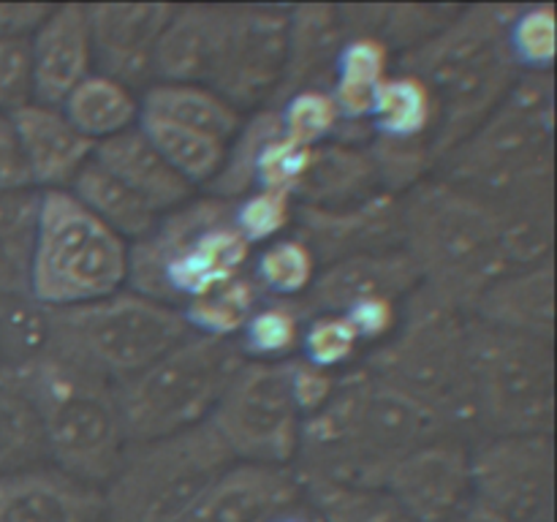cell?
<instances>
[{"label":"cell","instance_id":"6da1fadb","mask_svg":"<svg viewBox=\"0 0 557 522\" xmlns=\"http://www.w3.org/2000/svg\"><path fill=\"white\" fill-rule=\"evenodd\" d=\"M444 435L435 413L357 362L343 370L330 400L302 419L292 468L299 482L384 489L403 457Z\"/></svg>","mask_w":557,"mask_h":522},{"label":"cell","instance_id":"7a4b0ae2","mask_svg":"<svg viewBox=\"0 0 557 522\" xmlns=\"http://www.w3.org/2000/svg\"><path fill=\"white\" fill-rule=\"evenodd\" d=\"M517 9L520 5H462L444 30L395 58V69L424 82L438 109L435 163L471 136L515 87L520 69L509 52L506 30Z\"/></svg>","mask_w":557,"mask_h":522},{"label":"cell","instance_id":"3957f363","mask_svg":"<svg viewBox=\"0 0 557 522\" xmlns=\"http://www.w3.org/2000/svg\"><path fill=\"white\" fill-rule=\"evenodd\" d=\"M433 174L493 207L555 194L553 74L517 76L504 101Z\"/></svg>","mask_w":557,"mask_h":522},{"label":"cell","instance_id":"277c9868","mask_svg":"<svg viewBox=\"0 0 557 522\" xmlns=\"http://www.w3.org/2000/svg\"><path fill=\"white\" fill-rule=\"evenodd\" d=\"M471 319L430 288L417 286L400 304L395 332L359 359L368 373L395 386L441 419L446 433L473 440Z\"/></svg>","mask_w":557,"mask_h":522},{"label":"cell","instance_id":"5b68a950","mask_svg":"<svg viewBox=\"0 0 557 522\" xmlns=\"http://www.w3.org/2000/svg\"><path fill=\"white\" fill-rule=\"evenodd\" d=\"M400 228L419 286L466 313L509 272L498 210L435 174L400 196Z\"/></svg>","mask_w":557,"mask_h":522},{"label":"cell","instance_id":"8992f818","mask_svg":"<svg viewBox=\"0 0 557 522\" xmlns=\"http://www.w3.org/2000/svg\"><path fill=\"white\" fill-rule=\"evenodd\" d=\"M253 248L234 223L232 201L194 196L163 212L128 250V288L172 308L248 272Z\"/></svg>","mask_w":557,"mask_h":522},{"label":"cell","instance_id":"52a82bcc","mask_svg":"<svg viewBox=\"0 0 557 522\" xmlns=\"http://www.w3.org/2000/svg\"><path fill=\"white\" fill-rule=\"evenodd\" d=\"M14 368L36 408L49 465L103 487L128 446L114 384L49 348Z\"/></svg>","mask_w":557,"mask_h":522},{"label":"cell","instance_id":"ba28073f","mask_svg":"<svg viewBox=\"0 0 557 522\" xmlns=\"http://www.w3.org/2000/svg\"><path fill=\"white\" fill-rule=\"evenodd\" d=\"M128 250L71 190H38L27 297L47 310L109 297L128 286Z\"/></svg>","mask_w":557,"mask_h":522},{"label":"cell","instance_id":"9c48e42d","mask_svg":"<svg viewBox=\"0 0 557 522\" xmlns=\"http://www.w3.org/2000/svg\"><path fill=\"white\" fill-rule=\"evenodd\" d=\"M194 335L183 310L131 288L96 302L47 310L49 351L82 364L109 384L131 378Z\"/></svg>","mask_w":557,"mask_h":522},{"label":"cell","instance_id":"30bf717a","mask_svg":"<svg viewBox=\"0 0 557 522\" xmlns=\"http://www.w3.org/2000/svg\"><path fill=\"white\" fill-rule=\"evenodd\" d=\"M234 462L210 422L128 444L101 487L103 522H183Z\"/></svg>","mask_w":557,"mask_h":522},{"label":"cell","instance_id":"8fae6325","mask_svg":"<svg viewBox=\"0 0 557 522\" xmlns=\"http://www.w3.org/2000/svg\"><path fill=\"white\" fill-rule=\"evenodd\" d=\"M243 362L237 340L194 332L145 370L114 384L128 444L205 424Z\"/></svg>","mask_w":557,"mask_h":522},{"label":"cell","instance_id":"7c38bea8","mask_svg":"<svg viewBox=\"0 0 557 522\" xmlns=\"http://www.w3.org/2000/svg\"><path fill=\"white\" fill-rule=\"evenodd\" d=\"M468 357L479 438L553 435L555 343L511 335L471 319Z\"/></svg>","mask_w":557,"mask_h":522},{"label":"cell","instance_id":"4fadbf2b","mask_svg":"<svg viewBox=\"0 0 557 522\" xmlns=\"http://www.w3.org/2000/svg\"><path fill=\"white\" fill-rule=\"evenodd\" d=\"M207 422L234 460L294 465L302 411L292 389V362L245 359Z\"/></svg>","mask_w":557,"mask_h":522},{"label":"cell","instance_id":"5bb4252c","mask_svg":"<svg viewBox=\"0 0 557 522\" xmlns=\"http://www.w3.org/2000/svg\"><path fill=\"white\" fill-rule=\"evenodd\" d=\"M288 5H221L207 87L237 112L272 107L286 69Z\"/></svg>","mask_w":557,"mask_h":522},{"label":"cell","instance_id":"9a60e30c","mask_svg":"<svg viewBox=\"0 0 557 522\" xmlns=\"http://www.w3.org/2000/svg\"><path fill=\"white\" fill-rule=\"evenodd\" d=\"M473 498L511 522H555L553 435H498L471 444Z\"/></svg>","mask_w":557,"mask_h":522},{"label":"cell","instance_id":"2e32d148","mask_svg":"<svg viewBox=\"0 0 557 522\" xmlns=\"http://www.w3.org/2000/svg\"><path fill=\"white\" fill-rule=\"evenodd\" d=\"M386 493L411 522H451L473 500L471 444L444 435L392 468Z\"/></svg>","mask_w":557,"mask_h":522},{"label":"cell","instance_id":"e0dca14e","mask_svg":"<svg viewBox=\"0 0 557 522\" xmlns=\"http://www.w3.org/2000/svg\"><path fill=\"white\" fill-rule=\"evenodd\" d=\"M172 3H90L92 69L128 90L152 85V58L158 38L172 20Z\"/></svg>","mask_w":557,"mask_h":522},{"label":"cell","instance_id":"ac0fdd59","mask_svg":"<svg viewBox=\"0 0 557 522\" xmlns=\"http://www.w3.org/2000/svg\"><path fill=\"white\" fill-rule=\"evenodd\" d=\"M292 232L308 243L319 266L359 253L403 248L400 196L373 194L368 199L335 210L297 207Z\"/></svg>","mask_w":557,"mask_h":522},{"label":"cell","instance_id":"d6986e66","mask_svg":"<svg viewBox=\"0 0 557 522\" xmlns=\"http://www.w3.org/2000/svg\"><path fill=\"white\" fill-rule=\"evenodd\" d=\"M305 504L292 465L234 462L196 500L183 522H277Z\"/></svg>","mask_w":557,"mask_h":522},{"label":"cell","instance_id":"ffe728a7","mask_svg":"<svg viewBox=\"0 0 557 522\" xmlns=\"http://www.w3.org/2000/svg\"><path fill=\"white\" fill-rule=\"evenodd\" d=\"M419 275L413 261L403 248L381 253H359L321 266L308 294L299 302L308 313H348L359 304L397 302L400 304L413 288Z\"/></svg>","mask_w":557,"mask_h":522},{"label":"cell","instance_id":"44dd1931","mask_svg":"<svg viewBox=\"0 0 557 522\" xmlns=\"http://www.w3.org/2000/svg\"><path fill=\"white\" fill-rule=\"evenodd\" d=\"M33 101L60 107L85 76L92 74V44L85 3L52 5L30 36Z\"/></svg>","mask_w":557,"mask_h":522},{"label":"cell","instance_id":"7402d4cb","mask_svg":"<svg viewBox=\"0 0 557 522\" xmlns=\"http://www.w3.org/2000/svg\"><path fill=\"white\" fill-rule=\"evenodd\" d=\"M0 522H103L101 487L54 465L0 473Z\"/></svg>","mask_w":557,"mask_h":522},{"label":"cell","instance_id":"603a6c76","mask_svg":"<svg viewBox=\"0 0 557 522\" xmlns=\"http://www.w3.org/2000/svg\"><path fill=\"white\" fill-rule=\"evenodd\" d=\"M9 117L36 190L69 188L96 150V145L69 123L60 107L30 101Z\"/></svg>","mask_w":557,"mask_h":522},{"label":"cell","instance_id":"cb8c5ba5","mask_svg":"<svg viewBox=\"0 0 557 522\" xmlns=\"http://www.w3.org/2000/svg\"><path fill=\"white\" fill-rule=\"evenodd\" d=\"M468 315L493 330L555 343V261L506 272L473 299Z\"/></svg>","mask_w":557,"mask_h":522},{"label":"cell","instance_id":"d4e9b609","mask_svg":"<svg viewBox=\"0 0 557 522\" xmlns=\"http://www.w3.org/2000/svg\"><path fill=\"white\" fill-rule=\"evenodd\" d=\"M346 38L341 5H288L286 69H283L281 90H277L272 107H277L283 98L294 96V92L310 90V87H326L330 90L335 60Z\"/></svg>","mask_w":557,"mask_h":522},{"label":"cell","instance_id":"484cf974","mask_svg":"<svg viewBox=\"0 0 557 522\" xmlns=\"http://www.w3.org/2000/svg\"><path fill=\"white\" fill-rule=\"evenodd\" d=\"M92 158L107 172H112L125 188L145 199L158 215L194 199V185L169 166L166 158L156 150L139 125L107 141H98Z\"/></svg>","mask_w":557,"mask_h":522},{"label":"cell","instance_id":"4316f807","mask_svg":"<svg viewBox=\"0 0 557 522\" xmlns=\"http://www.w3.org/2000/svg\"><path fill=\"white\" fill-rule=\"evenodd\" d=\"M373 194H381V183L368 147L326 141L310 147L308 161L294 188V201L297 207L335 210V207L357 204Z\"/></svg>","mask_w":557,"mask_h":522},{"label":"cell","instance_id":"83f0119b","mask_svg":"<svg viewBox=\"0 0 557 522\" xmlns=\"http://www.w3.org/2000/svg\"><path fill=\"white\" fill-rule=\"evenodd\" d=\"M221 33V5H177L158 38L152 82L207 85Z\"/></svg>","mask_w":557,"mask_h":522},{"label":"cell","instance_id":"f1b7e54d","mask_svg":"<svg viewBox=\"0 0 557 522\" xmlns=\"http://www.w3.org/2000/svg\"><path fill=\"white\" fill-rule=\"evenodd\" d=\"M139 109L145 117H158L199 130L223 145L237 136L245 120L243 112H237L207 85H183V82H152L141 90Z\"/></svg>","mask_w":557,"mask_h":522},{"label":"cell","instance_id":"f546056e","mask_svg":"<svg viewBox=\"0 0 557 522\" xmlns=\"http://www.w3.org/2000/svg\"><path fill=\"white\" fill-rule=\"evenodd\" d=\"M435 125H438V109L424 82L406 71L392 69L370 109V139L430 141L433 147Z\"/></svg>","mask_w":557,"mask_h":522},{"label":"cell","instance_id":"4dcf8cb0","mask_svg":"<svg viewBox=\"0 0 557 522\" xmlns=\"http://www.w3.org/2000/svg\"><path fill=\"white\" fill-rule=\"evenodd\" d=\"M392 74V52L373 36H351L343 44L332 71L330 92L343 123L368 125L375 92Z\"/></svg>","mask_w":557,"mask_h":522},{"label":"cell","instance_id":"1f68e13d","mask_svg":"<svg viewBox=\"0 0 557 522\" xmlns=\"http://www.w3.org/2000/svg\"><path fill=\"white\" fill-rule=\"evenodd\" d=\"M69 123L92 145L139 125V96L120 82L92 71L60 103Z\"/></svg>","mask_w":557,"mask_h":522},{"label":"cell","instance_id":"d6a6232c","mask_svg":"<svg viewBox=\"0 0 557 522\" xmlns=\"http://www.w3.org/2000/svg\"><path fill=\"white\" fill-rule=\"evenodd\" d=\"M65 190H71L82 207H87L103 226L112 228L128 245L145 237L161 217L145 199H139L112 172H107L96 158L87 161V166Z\"/></svg>","mask_w":557,"mask_h":522},{"label":"cell","instance_id":"836d02e7","mask_svg":"<svg viewBox=\"0 0 557 522\" xmlns=\"http://www.w3.org/2000/svg\"><path fill=\"white\" fill-rule=\"evenodd\" d=\"M49 465L41 424L20 373L0 362V473Z\"/></svg>","mask_w":557,"mask_h":522},{"label":"cell","instance_id":"e575fe53","mask_svg":"<svg viewBox=\"0 0 557 522\" xmlns=\"http://www.w3.org/2000/svg\"><path fill=\"white\" fill-rule=\"evenodd\" d=\"M495 210L500 217V243L509 272L555 261V194L531 196Z\"/></svg>","mask_w":557,"mask_h":522},{"label":"cell","instance_id":"d590c367","mask_svg":"<svg viewBox=\"0 0 557 522\" xmlns=\"http://www.w3.org/2000/svg\"><path fill=\"white\" fill-rule=\"evenodd\" d=\"M310 313L299 299H264L234 340L250 362H292Z\"/></svg>","mask_w":557,"mask_h":522},{"label":"cell","instance_id":"8d00e7d4","mask_svg":"<svg viewBox=\"0 0 557 522\" xmlns=\"http://www.w3.org/2000/svg\"><path fill=\"white\" fill-rule=\"evenodd\" d=\"M38 190H0V297H27Z\"/></svg>","mask_w":557,"mask_h":522},{"label":"cell","instance_id":"74e56055","mask_svg":"<svg viewBox=\"0 0 557 522\" xmlns=\"http://www.w3.org/2000/svg\"><path fill=\"white\" fill-rule=\"evenodd\" d=\"M277 134H281L277 109H256L248 120H243L237 136L228 141L221 172L207 185V194L223 201H237L243 196H248L250 190H256V166H259V158L264 152V147Z\"/></svg>","mask_w":557,"mask_h":522},{"label":"cell","instance_id":"f35d334b","mask_svg":"<svg viewBox=\"0 0 557 522\" xmlns=\"http://www.w3.org/2000/svg\"><path fill=\"white\" fill-rule=\"evenodd\" d=\"M319 270L313 250L294 232L256 248L250 259V275L267 299H302Z\"/></svg>","mask_w":557,"mask_h":522},{"label":"cell","instance_id":"ab89813d","mask_svg":"<svg viewBox=\"0 0 557 522\" xmlns=\"http://www.w3.org/2000/svg\"><path fill=\"white\" fill-rule=\"evenodd\" d=\"M139 128L156 145V150L166 158L169 166L180 177L188 179L194 188L196 185H205L207 188L215 179V174L221 172L228 147L223 141L199 134V130L183 128V125L166 123V120L145 117V114H139Z\"/></svg>","mask_w":557,"mask_h":522},{"label":"cell","instance_id":"60d3db41","mask_svg":"<svg viewBox=\"0 0 557 522\" xmlns=\"http://www.w3.org/2000/svg\"><path fill=\"white\" fill-rule=\"evenodd\" d=\"M264 299L267 297L261 294V288L256 286L248 266V272L221 283V286L210 288V291L190 299V302L180 310H183L190 330L199 332V335L228 337V340H234Z\"/></svg>","mask_w":557,"mask_h":522},{"label":"cell","instance_id":"b9f144b4","mask_svg":"<svg viewBox=\"0 0 557 522\" xmlns=\"http://www.w3.org/2000/svg\"><path fill=\"white\" fill-rule=\"evenodd\" d=\"M305 504L319 522H411L386 489L302 482Z\"/></svg>","mask_w":557,"mask_h":522},{"label":"cell","instance_id":"7bdbcfd3","mask_svg":"<svg viewBox=\"0 0 557 522\" xmlns=\"http://www.w3.org/2000/svg\"><path fill=\"white\" fill-rule=\"evenodd\" d=\"M281 134L299 147H319L326 141H341L346 123H343L337 103L326 87H310L294 96L283 98L277 107Z\"/></svg>","mask_w":557,"mask_h":522},{"label":"cell","instance_id":"ee69618b","mask_svg":"<svg viewBox=\"0 0 557 522\" xmlns=\"http://www.w3.org/2000/svg\"><path fill=\"white\" fill-rule=\"evenodd\" d=\"M364 343L351 326V321L341 313H313L305 324L302 343L297 359L313 368L343 373L354 368L364 357Z\"/></svg>","mask_w":557,"mask_h":522},{"label":"cell","instance_id":"f6af8a7d","mask_svg":"<svg viewBox=\"0 0 557 522\" xmlns=\"http://www.w3.org/2000/svg\"><path fill=\"white\" fill-rule=\"evenodd\" d=\"M509 52L520 74H553L555 65V9L520 5L506 30Z\"/></svg>","mask_w":557,"mask_h":522},{"label":"cell","instance_id":"bcb514c9","mask_svg":"<svg viewBox=\"0 0 557 522\" xmlns=\"http://www.w3.org/2000/svg\"><path fill=\"white\" fill-rule=\"evenodd\" d=\"M232 204L234 223L253 250L292 232L297 215V201L281 190L256 188Z\"/></svg>","mask_w":557,"mask_h":522},{"label":"cell","instance_id":"7dc6e473","mask_svg":"<svg viewBox=\"0 0 557 522\" xmlns=\"http://www.w3.org/2000/svg\"><path fill=\"white\" fill-rule=\"evenodd\" d=\"M33 101L30 38L0 36V114H11Z\"/></svg>","mask_w":557,"mask_h":522},{"label":"cell","instance_id":"c3c4849f","mask_svg":"<svg viewBox=\"0 0 557 522\" xmlns=\"http://www.w3.org/2000/svg\"><path fill=\"white\" fill-rule=\"evenodd\" d=\"M341 373H330V370L313 368V364L302 362V359H292V389L297 397V406L302 411V419L319 411L335 391Z\"/></svg>","mask_w":557,"mask_h":522},{"label":"cell","instance_id":"681fc988","mask_svg":"<svg viewBox=\"0 0 557 522\" xmlns=\"http://www.w3.org/2000/svg\"><path fill=\"white\" fill-rule=\"evenodd\" d=\"M27 188H33L30 174H27L20 141H16L14 125H11L9 114H0V190H27Z\"/></svg>","mask_w":557,"mask_h":522},{"label":"cell","instance_id":"f907efd6","mask_svg":"<svg viewBox=\"0 0 557 522\" xmlns=\"http://www.w3.org/2000/svg\"><path fill=\"white\" fill-rule=\"evenodd\" d=\"M49 11V3H0V36L30 38Z\"/></svg>","mask_w":557,"mask_h":522},{"label":"cell","instance_id":"816d5d0a","mask_svg":"<svg viewBox=\"0 0 557 522\" xmlns=\"http://www.w3.org/2000/svg\"><path fill=\"white\" fill-rule=\"evenodd\" d=\"M451 522H511V520H506L504 514H498V511H493L490 506L479 504V500L473 498L471 504H468Z\"/></svg>","mask_w":557,"mask_h":522},{"label":"cell","instance_id":"f5cc1de1","mask_svg":"<svg viewBox=\"0 0 557 522\" xmlns=\"http://www.w3.org/2000/svg\"><path fill=\"white\" fill-rule=\"evenodd\" d=\"M277 522H319V520H315L313 511L308 509V504H302V506H299V509H294V511H288V514H283Z\"/></svg>","mask_w":557,"mask_h":522},{"label":"cell","instance_id":"db71d44e","mask_svg":"<svg viewBox=\"0 0 557 522\" xmlns=\"http://www.w3.org/2000/svg\"><path fill=\"white\" fill-rule=\"evenodd\" d=\"M5 299H9V297H0V319H3V304H5Z\"/></svg>","mask_w":557,"mask_h":522}]
</instances>
